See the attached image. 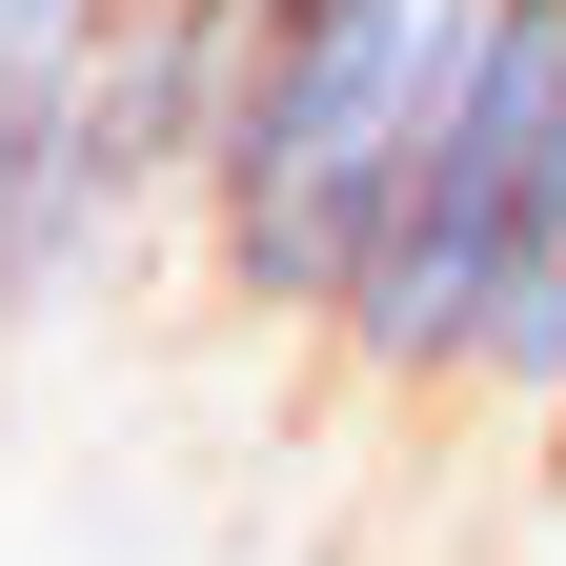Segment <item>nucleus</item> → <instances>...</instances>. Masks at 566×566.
<instances>
[{
	"label": "nucleus",
	"mask_w": 566,
	"mask_h": 566,
	"mask_svg": "<svg viewBox=\"0 0 566 566\" xmlns=\"http://www.w3.org/2000/svg\"><path fill=\"white\" fill-rule=\"evenodd\" d=\"M485 0H263L223 61V142H202V263L243 324H344V283L385 243V182L424 102H446Z\"/></svg>",
	"instance_id": "obj_1"
},
{
	"label": "nucleus",
	"mask_w": 566,
	"mask_h": 566,
	"mask_svg": "<svg viewBox=\"0 0 566 566\" xmlns=\"http://www.w3.org/2000/svg\"><path fill=\"white\" fill-rule=\"evenodd\" d=\"M546 202H566V0H485L324 344L365 385H465V344H485V304H506V263L546 243Z\"/></svg>",
	"instance_id": "obj_2"
},
{
	"label": "nucleus",
	"mask_w": 566,
	"mask_h": 566,
	"mask_svg": "<svg viewBox=\"0 0 566 566\" xmlns=\"http://www.w3.org/2000/svg\"><path fill=\"white\" fill-rule=\"evenodd\" d=\"M61 61H82V21H61V0H0V102H21V82H61Z\"/></svg>",
	"instance_id": "obj_3"
},
{
	"label": "nucleus",
	"mask_w": 566,
	"mask_h": 566,
	"mask_svg": "<svg viewBox=\"0 0 566 566\" xmlns=\"http://www.w3.org/2000/svg\"><path fill=\"white\" fill-rule=\"evenodd\" d=\"M223 21H263V0H223Z\"/></svg>",
	"instance_id": "obj_4"
}]
</instances>
